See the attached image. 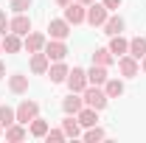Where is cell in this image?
<instances>
[{
  "label": "cell",
  "mask_w": 146,
  "mask_h": 143,
  "mask_svg": "<svg viewBox=\"0 0 146 143\" xmlns=\"http://www.w3.org/2000/svg\"><path fill=\"white\" fill-rule=\"evenodd\" d=\"M104 93H107V98L124 95V81H121V79H107V81H104Z\"/></svg>",
  "instance_id": "20"
},
{
  "label": "cell",
  "mask_w": 146,
  "mask_h": 143,
  "mask_svg": "<svg viewBox=\"0 0 146 143\" xmlns=\"http://www.w3.org/2000/svg\"><path fill=\"white\" fill-rule=\"evenodd\" d=\"M48 34H51V39H68L70 23H68V20H51V23H48Z\"/></svg>",
  "instance_id": "8"
},
{
  "label": "cell",
  "mask_w": 146,
  "mask_h": 143,
  "mask_svg": "<svg viewBox=\"0 0 146 143\" xmlns=\"http://www.w3.org/2000/svg\"><path fill=\"white\" fill-rule=\"evenodd\" d=\"M110 9L107 6H104V3H90V6H87V17H84V23H90L93 28H101V25H104V23H107V14Z\"/></svg>",
  "instance_id": "2"
},
{
  "label": "cell",
  "mask_w": 146,
  "mask_h": 143,
  "mask_svg": "<svg viewBox=\"0 0 146 143\" xmlns=\"http://www.w3.org/2000/svg\"><path fill=\"white\" fill-rule=\"evenodd\" d=\"M79 3H84V6H90V3H96V0H79Z\"/></svg>",
  "instance_id": "34"
},
{
  "label": "cell",
  "mask_w": 146,
  "mask_h": 143,
  "mask_svg": "<svg viewBox=\"0 0 146 143\" xmlns=\"http://www.w3.org/2000/svg\"><path fill=\"white\" fill-rule=\"evenodd\" d=\"M3 51L6 54H17L20 48H23V39H20V34H14V31H9V34H3Z\"/></svg>",
  "instance_id": "13"
},
{
  "label": "cell",
  "mask_w": 146,
  "mask_h": 143,
  "mask_svg": "<svg viewBox=\"0 0 146 143\" xmlns=\"http://www.w3.org/2000/svg\"><path fill=\"white\" fill-rule=\"evenodd\" d=\"M9 87H11V93H17V95L28 93V76H23V73H14V76H9Z\"/></svg>",
  "instance_id": "16"
},
{
  "label": "cell",
  "mask_w": 146,
  "mask_h": 143,
  "mask_svg": "<svg viewBox=\"0 0 146 143\" xmlns=\"http://www.w3.org/2000/svg\"><path fill=\"white\" fill-rule=\"evenodd\" d=\"M9 34V20H6V11H0V36Z\"/></svg>",
  "instance_id": "30"
},
{
  "label": "cell",
  "mask_w": 146,
  "mask_h": 143,
  "mask_svg": "<svg viewBox=\"0 0 146 143\" xmlns=\"http://www.w3.org/2000/svg\"><path fill=\"white\" fill-rule=\"evenodd\" d=\"M101 28H104V34H107V36H115V34L124 31V20H121V17H107V23H104Z\"/></svg>",
  "instance_id": "24"
},
{
  "label": "cell",
  "mask_w": 146,
  "mask_h": 143,
  "mask_svg": "<svg viewBox=\"0 0 146 143\" xmlns=\"http://www.w3.org/2000/svg\"><path fill=\"white\" fill-rule=\"evenodd\" d=\"M68 135H65V129H48L45 132V140L48 143H56V140H65Z\"/></svg>",
  "instance_id": "28"
},
{
  "label": "cell",
  "mask_w": 146,
  "mask_h": 143,
  "mask_svg": "<svg viewBox=\"0 0 146 143\" xmlns=\"http://www.w3.org/2000/svg\"><path fill=\"white\" fill-rule=\"evenodd\" d=\"M87 17V6L84 3H79V0H70L68 6H65V20L70 23V25H79V23H84Z\"/></svg>",
  "instance_id": "4"
},
{
  "label": "cell",
  "mask_w": 146,
  "mask_h": 143,
  "mask_svg": "<svg viewBox=\"0 0 146 143\" xmlns=\"http://www.w3.org/2000/svg\"><path fill=\"white\" fill-rule=\"evenodd\" d=\"M79 118H76V115H68V118H65V121H62V129H65V135H68V138H79V135H82V129H79Z\"/></svg>",
  "instance_id": "22"
},
{
  "label": "cell",
  "mask_w": 146,
  "mask_h": 143,
  "mask_svg": "<svg viewBox=\"0 0 146 143\" xmlns=\"http://www.w3.org/2000/svg\"><path fill=\"white\" fill-rule=\"evenodd\" d=\"M25 135H28V132H25V124H17V121H14L11 126H6V140H11V143L23 140Z\"/></svg>",
  "instance_id": "19"
},
{
  "label": "cell",
  "mask_w": 146,
  "mask_h": 143,
  "mask_svg": "<svg viewBox=\"0 0 146 143\" xmlns=\"http://www.w3.org/2000/svg\"><path fill=\"white\" fill-rule=\"evenodd\" d=\"M68 68H65V65H62V62H56L54 68H48V76H51V81H54V84H62V81H68Z\"/></svg>",
  "instance_id": "21"
},
{
  "label": "cell",
  "mask_w": 146,
  "mask_h": 143,
  "mask_svg": "<svg viewBox=\"0 0 146 143\" xmlns=\"http://www.w3.org/2000/svg\"><path fill=\"white\" fill-rule=\"evenodd\" d=\"M48 129H51V126H48V121H42L39 115L31 121V135H34V138H45V132H48Z\"/></svg>",
  "instance_id": "26"
},
{
  "label": "cell",
  "mask_w": 146,
  "mask_h": 143,
  "mask_svg": "<svg viewBox=\"0 0 146 143\" xmlns=\"http://www.w3.org/2000/svg\"><path fill=\"white\" fill-rule=\"evenodd\" d=\"M3 76H6V65L0 62V79H3Z\"/></svg>",
  "instance_id": "33"
},
{
  "label": "cell",
  "mask_w": 146,
  "mask_h": 143,
  "mask_svg": "<svg viewBox=\"0 0 146 143\" xmlns=\"http://www.w3.org/2000/svg\"><path fill=\"white\" fill-rule=\"evenodd\" d=\"M0 54H3V42H0Z\"/></svg>",
  "instance_id": "36"
},
{
  "label": "cell",
  "mask_w": 146,
  "mask_h": 143,
  "mask_svg": "<svg viewBox=\"0 0 146 143\" xmlns=\"http://www.w3.org/2000/svg\"><path fill=\"white\" fill-rule=\"evenodd\" d=\"M45 56L48 59H54V62H62L65 56H68V45H65V39H51V42H45Z\"/></svg>",
  "instance_id": "5"
},
{
  "label": "cell",
  "mask_w": 146,
  "mask_h": 143,
  "mask_svg": "<svg viewBox=\"0 0 146 143\" xmlns=\"http://www.w3.org/2000/svg\"><path fill=\"white\" fill-rule=\"evenodd\" d=\"M68 3H70V0H56V6H62V9H65Z\"/></svg>",
  "instance_id": "32"
},
{
  "label": "cell",
  "mask_w": 146,
  "mask_h": 143,
  "mask_svg": "<svg viewBox=\"0 0 146 143\" xmlns=\"http://www.w3.org/2000/svg\"><path fill=\"white\" fill-rule=\"evenodd\" d=\"M14 112H17V124H25V126H28L36 115H39V104L25 98V101H20V107L14 109Z\"/></svg>",
  "instance_id": "3"
},
{
  "label": "cell",
  "mask_w": 146,
  "mask_h": 143,
  "mask_svg": "<svg viewBox=\"0 0 146 143\" xmlns=\"http://www.w3.org/2000/svg\"><path fill=\"white\" fill-rule=\"evenodd\" d=\"M107 135H104V129H98V126H87V132H84V140H90V143H96V140H104Z\"/></svg>",
  "instance_id": "27"
},
{
  "label": "cell",
  "mask_w": 146,
  "mask_h": 143,
  "mask_svg": "<svg viewBox=\"0 0 146 143\" xmlns=\"http://www.w3.org/2000/svg\"><path fill=\"white\" fill-rule=\"evenodd\" d=\"M143 73H146V56H143Z\"/></svg>",
  "instance_id": "35"
},
{
  "label": "cell",
  "mask_w": 146,
  "mask_h": 143,
  "mask_svg": "<svg viewBox=\"0 0 146 143\" xmlns=\"http://www.w3.org/2000/svg\"><path fill=\"white\" fill-rule=\"evenodd\" d=\"M82 107H84V98H82V93H73V90H70V95L62 101V109H65L68 115H76Z\"/></svg>",
  "instance_id": "11"
},
{
  "label": "cell",
  "mask_w": 146,
  "mask_h": 143,
  "mask_svg": "<svg viewBox=\"0 0 146 143\" xmlns=\"http://www.w3.org/2000/svg\"><path fill=\"white\" fill-rule=\"evenodd\" d=\"M9 31H14V34L25 36L31 31V17H25V14H17L14 20H9Z\"/></svg>",
  "instance_id": "10"
},
{
  "label": "cell",
  "mask_w": 146,
  "mask_h": 143,
  "mask_svg": "<svg viewBox=\"0 0 146 143\" xmlns=\"http://www.w3.org/2000/svg\"><path fill=\"white\" fill-rule=\"evenodd\" d=\"M112 62H115V56H112L110 48H96V51H93V65H104V68H110Z\"/></svg>",
  "instance_id": "18"
},
{
  "label": "cell",
  "mask_w": 146,
  "mask_h": 143,
  "mask_svg": "<svg viewBox=\"0 0 146 143\" xmlns=\"http://www.w3.org/2000/svg\"><path fill=\"white\" fill-rule=\"evenodd\" d=\"M48 68H51V59L45 56V51H36V54H31V70H34L36 76L48 73Z\"/></svg>",
  "instance_id": "12"
},
{
  "label": "cell",
  "mask_w": 146,
  "mask_h": 143,
  "mask_svg": "<svg viewBox=\"0 0 146 143\" xmlns=\"http://www.w3.org/2000/svg\"><path fill=\"white\" fill-rule=\"evenodd\" d=\"M110 51H112V56L118 59V56H124V54H129V42L124 39L121 34H115L112 39H110Z\"/></svg>",
  "instance_id": "17"
},
{
  "label": "cell",
  "mask_w": 146,
  "mask_h": 143,
  "mask_svg": "<svg viewBox=\"0 0 146 143\" xmlns=\"http://www.w3.org/2000/svg\"><path fill=\"white\" fill-rule=\"evenodd\" d=\"M31 3H34V0H11V9H14L17 14H25V11L31 9Z\"/></svg>",
  "instance_id": "29"
},
{
  "label": "cell",
  "mask_w": 146,
  "mask_h": 143,
  "mask_svg": "<svg viewBox=\"0 0 146 143\" xmlns=\"http://www.w3.org/2000/svg\"><path fill=\"white\" fill-rule=\"evenodd\" d=\"M14 121H17V112L6 104H0V126H11Z\"/></svg>",
  "instance_id": "25"
},
{
  "label": "cell",
  "mask_w": 146,
  "mask_h": 143,
  "mask_svg": "<svg viewBox=\"0 0 146 143\" xmlns=\"http://www.w3.org/2000/svg\"><path fill=\"white\" fill-rule=\"evenodd\" d=\"M87 84H90V81H87V70H82V68H73V70L68 73V87H70L73 93H82Z\"/></svg>",
  "instance_id": "6"
},
{
  "label": "cell",
  "mask_w": 146,
  "mask_h": 143,
  "mask_svg": "<svg viewBox=\"0 0 146 143\" xmlns=\"http://www.w3.org/2000/svg\"><path fill=\"white\" fill-rule=\"evenodd\" d=\"M76 118H79V124H82V126H96V124H98V109L82 107L79 112H76Z\"/></svg>",
  "instance_id": "14"
},
{
  "label": "cell",
  "mask_w": 146,
  "mask_h": 143,
  "mask_svg": "<svg viewBox=\"0 0 146 143\" xmlns=\"http://www.w3.org/2000/svg\"><path fill=\"white\" fill-rule=\"evenodd\" d=\"M129 56H135V59H143L146 56V36H135L129 42Z\"/></svg>",
  "instance_id": "23"
},
{
  "label": "cell",
  "mask_w": 146,
  "mask_h": 143,
  "mask_svg": "<svg viewBox=\"0 0 146 143\" xmlns=\"http://www.w3.org/2000/svg\"><path fill=\"white\" fill-rule=\"evenodd\" d=\"M118 70H121L124 79H135V76H138V59L129 56V54L118 56Z\"/></svg>",
  "instance_id": "7"
},
{
  "label": "cell",
  "mask_w": 146,
  "mask_h": 143,
  "mask_svg": "<svg viewBox=\"0 0 146 143\" xmlns=\"http://www.w3.org/2000/svg\"><path fill=\"white\" fill-rule=\"evenodd\" d=\"M107 79L110 76H107V68H104V65H93L90 70H87V81H90V84H98V87H101Z\"/></svg>",
  "instance_id": "15"
},
{
  "label": "cell",
  "mask_w": 146,
  "mask_h": 143,
  "mask_svg": "<svg viewBox=\"0 0 146 143\" xmlns=\"http://www.w3.org/2000/svg\"><path fill=\"white\" fill-rule=\"evenodd\" d=\"M82 98H84V107H93V109L107 107V93L98 87V84H87V87L82 90Z\"/></svg>",
  "instance_id": "1"
},
{
  "label": "cell",
  "mask_w": 146,
  "mask_h": 143,
  "mask_svg": "<svg viewBox=\"0 0 146 143\" xmlns=\"http://www.w3.org/2000/svg\"><path fill=\"white\" fill-rule=\"evenodd\" d=\"M104 6H107V9H118V6H121V0H104Z\"/></svg>",
  "instance_id": "31"
},
{
  "label": "cell",
  "mask_w": 146,
  "mask_h": 143,
  "mask_svg": "<svg viewBox=\"0 0 146 143\" xmlns=\"http://www.w3.org/2000/svg\"><path fill=\"white\" fill-rule=\"evenodd\" d=\"M0 129H3V126H0Z\"/></svg>",
  "instance_id": "37"
},
{
  "label": "cell",
  "mask_w": 146,
  "mask_h": 143,
  "mask_svg": "<svg viewBox=\"0 0 146 143\" xmlns=\"http://www.w3.org/2000/svg\"><path fill=\"white\" fill-rule=\"evenodd\" d=\"M45 42H48V39H45L42 34L28 31V34H25V42H23V48H25L28 54H36V51H42V48H45Z\"/></svg>",
  "instance_id": "9"
}]
</instances>
